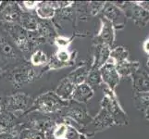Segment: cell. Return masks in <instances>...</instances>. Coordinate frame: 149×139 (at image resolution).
Here are the masks:
<instances>
[{"label":"cell","instance_id":"obj_11","mask_svg":"<svg viewBox=\"0 0 149 139\" xmlns=\"http://www.w3.org/2000/svg\"><path fill=\"white\" fill-rule=\"evenodd\" d=\"M93 43L105 44L109 47H112L115 43V29L109 20L104 17L100 19V29L95 36Z\"/></svg>","mask_w":149,"mask_h":139},{"label":"cell","instance_id":"obj_27","mask_svg":"<svg viewBox=\"0 0 149 139\" xmlns=\"http://www.w3.org/2000/svg\"><path fill=\"white\" fill-rule=\"evenodd\" d=\"M48 56L42 49H36L31 54L29 62L30 64L35 67H41L44 65H47L48 62Z\"/></svg>","mask_w":149,"mask_h":139},{"label":"cell","instance_id":"obj_40","mask_svg":"<svg viewBox=\"0 0 149 139\" xmlns=\"http://www.w3.org/2000/svg\"><path fill=\"white\" fill-rule=\"evenodd\" d=\"M147 67H148V69H149V58L147 59Z\"/></svg>","mask_w":149,"mask_h":139},{"label":"cell","instance_id":"obj_9","mask_svg":"<svg viewBox=\"0 0 149 139\" xmlns=\"http://www.w3.org/2000/svg\"><path fill=\"white\" fill-rule=\"evenodd\" d=\"M120 8L127 19H132L139 27H145L149 22V12L138 6L136 2H113Z\"/></svg>","mask_w":149,"mask_h":139},{"label":"cell","instance_id":"obj_18","mask_svg":"<svg viewBox=\"0 0 149 139\" xmlns=\"http://www.w3.org/2000/svg\"><path fill=\"white\" fill-rule=\"evenodd\" d=\"M94 95H95L94 89L90 87L86 83H84L79 85H76L74 87L71 100L86 104L94 96Z\"/></svg>","mask_w":149,"mask_h":139},{"label":"cell","instance_id":"obj_12","mask_svg":"<svg viewBox=\"0 0 149 139\" xmlns=\"http://www.w3.org/2000/svg\"><path fill=\"white\" fill-rule=\"evenodd\" d=\"M100 70L103 85L109 87L112 91H115L120 82V77L116 69V65L112 60L109 59L107 62L103 65Z\"/></svg>","mask_w":149,"mask_h":139},{"label":"cell","instance_id":"obj_23","mask_svg":"<svg viewBox=\"0 0 149 139\" xmlns=\"http://www.w3.org/2000/svg\"><path fill=\"white\" fill-rule=\"evenodd\" d=\"M140 67V63L137 61L126 60L122 63L117 64L116 69L120 78H132V76L136 73Z\"/></svg>","mask_w":149,"mask_h":139},{"label":"cell","instance_id":"obj_1","mask_svg":"<svg viewBox=\"0 0 149 139\" xmlns=\"http://www.w3.org/2000/svg\"><path fill=\"white\" fill-rule=\"evenodd\" d=\"M56 114L62 119L63 122L74 126L80 132L88 125L93 119L88 112L86 104L73 100H70L68 105Z\"/></svg>","mask_w":149,"mask_h":139},{"label":"cell","instance_id":"obj_6","mask_svg":"<svg viewBox=\"0 0 149 139\" xmlns=\"http://www.w3.org/2000/svg\"><path fill=\"white\" fill-rule=\"evenodd\" d=\"M1 25L5 34H8V36L12 41L20 53L32 54L29 42V34L26 30L20 27L18 23L1 22Z\"/></svg>","mask_w":149,"mask_h":139},{"label":"cell","instance_id":"obj_8","mask_svg":"<svg viewBox=\"0 0 149 139\" xmlns=\"http://www.w3.org/2000/svg\"><path fill=\"white\" fill-rule=\"evenodd\" d=\"M114 125L112 117L104 108H101L98 113L93 117L91 122L86 127H84L81 133H83L87 137H93L95 133L104 131L107 128Z\"/></svg>","mask_w":149,"mask_h":139},{"label":"cell","instance_id":"obj_31","mask_svg":"<svg viewBox=\"0 0 149 139\" xmlns=\"http://www.w3.org/2000/svg\"><path fill=\"white\" fill-rule=\"evenodd\" d=\"M63 139H88V137L84 135L83 133H81L74 126H71L67 123V128Z\"/></svg>","mask_w":149,"mask_h":139},{"label":"cell","instance_id":"obj_37","mask_svg":"<svg viewBox=\"0 0 149 139\" xmlns=\"http://www.w3.org/2000/svg\"><path fill=\"white\" fill-rule=\"evenodd\" d=\"M145 113H146V120L149 121V108L146 110V111Z\"/></svg>","mask_w":149,"mask_h":139},{"label":"cell","instance_id":"obj_10","mask_svg":"<svg viewBox=\"0 0 149 139\" xmlns=\"http://www.w3.org/2000/svg\"><path fill=\"white\" fill-rule=\"evenodd\" d=\"M102 17L109 20L115 30L123 29L127 23L125 14L113 2H106L104 9L102 11Z\"/></svg>","mask_w":149,"mask_h":139},{"label":"cell","instance_id":"obj_34","mask_svg":"<svg viewBox=\"0 0 149 139\" xmlns=\"http://www.w3.org/2000/svg\"><path fill=\"white\" fill-rule=\"evenodd\" d=\"M39 2L40 1H24V2H22V5H23V7L28 10V11L32 12V10L34 11V10L36 9Z\"/></svg>","mask_w":149,"mask_h":139},{"label":"cell","instance_id":"obj_39","mask_svg":"<svg viewBox=\"0 0 149 139\" xmlns=\"http://www.w3.org/2000/svg\"><path fill=\"white\" fill-rule=\"evenodd\" d=\"M3 73H5V70H4L3 67H2L1 65H0V75H1Z\"/></svg>","mask_w":149,"mask_h":139},{"label":"cell","instance_id":"obj_33","mask_svg":"<svg viewBox=\"0 0 149 139\" xmlns=\"http://www.w3.org/2000/svg\"><path fill=\"white\" fill-rule=\"evenodd\" d=\"M19 133H20V122L13 131L0 133V139H19Z\"/></svg>","mask_w":149,"mask_h":139},{"label":"cell","instance_id":"obj_2","mask_svg":"<svg viewBox=\"0 0 149 139\" xmlns=\"http://www.w3.org/2000/svg\"><path fill=\"white\" fill-rule=\"evenodd\" d=\"M69 101H64L55 94L53 91H48L47 93L40 95L33 99V106L28 110L25 115L31 113H39L43 115H54L68 105ZM24 116V115H23Z\"/></svg>","mask_w":149,"mask_h":139},{"label":"cell","instance_id":"obj_17","mask_svg":"<svg viewBox=\"0 0 149 139\" xmlns=\"http://www.w3.org/2000/svg\"><path fill=\"white\" fill-rule=\"evenodd\" d=\"M20 122V118L14 113L3 110L0 113V133L13 131Z\"/></svg>","mask_w":149,"mask_h":139},{"label":"cell","instance_id":"obj_3","mask_svg":"<svg viewBox=\"0 0 149 139\" xmlns=\"http://www.w3.org/2000/svg\"><path fill=\"white\" fill-rule=\"evenodd\" d=\"M103 91H104V96L100 102L101 108H104L109 113L113 119V122H114V124H128L127 114L120 106V101L115 94V91H112L106 85L103 87Z\"/></svg>","mask_w":149,"mask_h":139},{"label":"cell","instance_id":"obj_4","mask_svg":"<svg viewBox=\"0 0 149 139\" xmlns=\"http://www.w3.org/2000/svg\"><path fill=\"white\" fill-rule=\"evenodd\" d=\"M8 71V80L15 89L32 84L39 78V73H37L35 68L30 64L29 61L18 64Z\"/></svg>","mask_w":149,"mask_h":139},{"label":"cell","instance_id":"obj_7","mask_svg":"<svg viewBox=\"0 0 149 139\" xmlns=\"http://www.w3.org/2000/svg\"><path fill=\"white\" fill-rule=\"evenodd\" d=\"M0 60L5 64H9L8 70L26 61L19 51L15 48L7 35L2 32H0Z\"/></svg>","mask_w":149,"mask_h":139},{"label":"cell","instance_id":"obj_28","mask_svg":"<svg viewBox=\"0 0 149 139\" xmlns=\"http://www.w3.org/2000/svg\"><path fill=\"white\" fill-rule=\"evenodd\" d=\"M85 83L88 85L92 88H95V87H98L103 85V81H102V77L100 73V70L98 68H95V67H91L89 70L88 75H87V78Z\"/></svg>","mask_w":149,"mask_h":139},{"label":"cell","instance_id":"obj_26","mask_svg":"<svg viewBox=\"0 0 149 139\" xmlns=\"http://www.w3.org/2000/svg\"><path fill=\"white\" fill-rule=\"evenodd\" d=\"M129 51L124 46H117V47L111 48L109 59L115 63V65L124 62L129 60Z\"/></svg>","mask_w":149,"mask_h":139},{"label":"cell","instance_id":"obj_15","mask_svg":"<svg viewBox=\"0 0 149 139\" xmlns=\"http://www.w3.org/2000/svg\"><path fill=\"white\" fill-rule=\"evenodd\" d=\"M36 33L42 38L45 44H53L54 39L58 36V30L53 24L52 20H38V26Z\"/></svg>","mask_w":149,"mask_h":139},{"label":"cell","instance_id":"obj_14","mask_svg":"<svg viewBox=\"0 0 149 139\" xmlns=\"http://www.w3.org/2000/svg\"><path fill=\"white\" fill-rule=\"evenodd\" d=\"M111 47L105 44H95L93 43L91 49V67L100 69L105 63L107 62L110 57Z\"/></svg>","mask_w":149,"mask_h":139},{"label":"cell","instance_id":"obj_21","mask_svg":"<svg viewBox=\"0 0 149 139\" xmlns=\"http://www.w3.org/2000/svg\"><path fill=\"white\" fill-rule=\"evenodd\" d=\"M75 85L71 83V82L67 78H64L59 82V84L55 89V94L58 96L59 98H61L64 101H70L71 100V96H72V93L74 90Z\"/></svg>","mask_w":149,"mask_h":139},{"label":"cell","instance_id":"obj_36","mask_svg":"<svg viewBox=\"0 0 149 139\" xmlns=\"http://www.w3.org/2000/svg\"><path fill=\"white\" fill-rule=\"evenodd\" d=\"M143 50H145V52L149 55V37L145 41V42H143Z\"/></svg>","mask_w":149,"mask_h":139},{"label":"cell","instance_id":"obj_25","mask_svg":"<svg viewBox=\"0 0 149 139\" xmlns=\"http://www.w3.org/2000/svg\"><path fill=\"white\" fill-rule=\"evenodd\" d=\"M86 35L87 34H84V32H74L71 36H65V35L58 34L54 39L53 45H55L58 47V49H69L70 44L72 43V41L76 37H85Z\"/></svg>","mask_w":149,"mask_h":139},{"label":"cell","instance_id":"obj_35","mask_svg":"<svg viewBox=\"0 0 149 139\" xmlns=\"http://www.w3.org/2000/svg\"><path fill=\"white\" fill-rule=\"evenodd\" d=\"M138 6L141 7L143 10L149 12V1H136Z\"/></svg>","mask_w":149,"mask_h":139},{"label":"cell","instance_id":"obj_16","mask_svg":"<svg viewBox=\"0 0 149 139\" xmlns=\"http://www.w3.org/2000/svg\"><path fill=\"white\" fill-rule=\"evenodd\" d=\"M132 81L133 91L135 93L149 92V73L142 67L132 76Z\"/></svg>","mask_w":149,"mask_h":139},{"label":"cell","instance_id":"obj_20","mask_svg":"<svg viewBox=\"0 0 149 139\" xmlns=\"http://www.w3.org/2000/svg\"><path fill=\"white\" fill-rule=\"evenodd\" d=\"M90 68H91V65H90L89 62L84 63V64H81V65L77 67L76 69H74V71H72L71 73H70L66 77L75 86L79 85L81 84L85 83Z\"/></svg>","mask_w":149,"mask_h":139},{"label":"cell","instance_id":"obj_19","mask_svg":"<svg viewBox=\"0 0 149 139\" xmlns=\"http://www.w3.org/2000/svg\"><path fill=\"white\" fill-rule=\"evenodd\" d=\"M34 11L38 19L43 20H52L56 11L55 1H40Z\"/></svg>","mask_w":149,"mask_h":139},{"label":"cell","instance_id":"obj_29","mask_svg":"<svg viewBox=\"0 0 149 139\" xmlns=\"http://www.w3.org/2000/svg\"><path fill=\"white\" fill-rule=\"evenodd\" d=\"M133 102L136 109L140 111L146 112L149 108V92L135 93L133 94Z\"/></svg>","mask_w":149,"mask_h":139},{"label":"cell","instance_id":"obj_22","mask_svg":"<svg viewBox=\"0 0 149 139\" xmlns=\"http://www.w3.org/2000/svg\"><path fill=\"white\" fill-rule=\"evenodd\" d=\"M39 19L35 14L31 11H24L22 13L18 20V24L27 32H35L38 26Z\"/></svg>","mask_w":149,"mask_h":139},{"label":"cell","instance_id":"obj_5","mask_svg":"<svg viewBox=\"0 0 149 139\" xmlns=\"http://www.w3.org/2000/svg\"><path fill=\"white\" fill-rule=\"evenodd\" d=\"M33 97L23 92L14 93V94L2 97L3 110L14 113L19 118L26 114L31 107L33 106Z\"/></svg>","mask_w":149,"mask_h":139},{"label":"cell","instance_id":"obj_13","mask_svg":"<svg viewBox=\"0 0 149 139\" xmlns=\"http://www.w3.org/2000/svg\"><path fill=\"white\" fill-rule=\"evenodd\" d=\"M22 12L23 9L20 8L19 2H0V18L2 20L1 22L17 23Z\"/></svg>","mask_w":149,"mask_h":139},{"label":"cell","instance_id":"obj_32","mask_svg":"<svg viewBox=\"0 0 149 139\" xmlns=\"http://www.w3.org/2000/svg\"><path fill=\"white\" fill-rule=\"evenodd\" d=\"M106 5V2L103 1H90L88 2V8L91 17H95L99 13H102L104 7Z\"/></svg>","mask_w":149,"mask_h":139},{"label":"cell","instance_id":"obj_24","mask_svg":"<svg viewBox=\"0 0 149 139\" xmlns=\"http://www.w3.org/2000/svg\"><path fill=\"white\" fill-rule=\"evenodd\" d=\"M77 54L78 52L76 50L70 51V49H56L54 57L56 60L64 64L66 67H70L75 64Z\"/></svg>","mask_w":149,"mask_h":139},{"label":"cell","instance_id":"obj_30","mask_svg":"<svg viewBox=\"0 0 149 139\" xmlns=\"http://www.w3.org/2000/svg\"><path fill=\"white\" fill-rule=\"evenodd\" d=\"M19 139H47L45 133L37 131V130H31V129H22L19 135Z\"/></svg>","mask_w":149,"mask_h":139},{"label":"cell","instance_id":"obj_38","mask_svg":"<svg viewBox=\"0 0 149 139\" xmlns=\"http://www.w3.org/2000/svg\"><path fill=\"white\" fill-rule=\"evenodd\" d=\"M3 111V107H2V97H0V113Z\"/></svg>","mask_w":149,"mask_h":139}]
</instances>
